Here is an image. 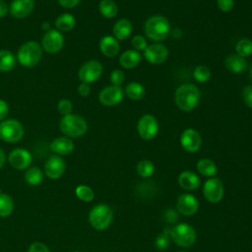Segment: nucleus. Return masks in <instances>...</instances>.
Returning <instances> with one entry per match:
<instances>
[{
  "instance_id": "5",
  "label": "nucleus",
  "mask_w": 252,
  "mask_h": 252,
  "mask_svg": "<svg viewBox=\"0 0 252 252\" xmlns=\"http://www.w3.org/2000/svg\"><path fill=\"white\" fill-rule=\"evenodd\" d=\"M112 218V210L106 204H97L89 213L90 223L96 230L106 229L110 225Z\"/></svg>"
},
{
  "instance_id": "13",
  "label": "nucleus",
  "mask_w": 252,
  "mask_h": 252,
  "mask_svg": "<svg viewBox=\"0 0 252 252\" xmlns=\"http://www.w3.org/2000/svg\"><path fill=\"white\" fill-rule=\"evenodd\" d=\"M8 161L13 168L18 170H23L30 167L32 161V157L28 150L23 148H17V149H14L9 154Z\"/></svg>"
},
{
  "instance_id": "23",
  "label": "nucleus",
  "mask_w": 252,
  "mask_h": 252,
  "mask_svg": "<svg viewBox=\"0 0 252 252\" xmlns=\"http://www.w3.org/2000/svg\"><path fill=\"white\" fill-rule=\"evenodd\" d=\"M178 183L183 189L189 190V191L198 189L200 184H201L200 178L198 177V175L195 174L192 171H189V170L182 171L179 174Z\"/></svg>"
},
{
  "instance_id": "52",
  "label": "nucleus",
  "mask_w": 252,
  "mask_h": 252,
  "mask_svg": "<svg viewBox=\"0 0 252 252\" xmlns=\"http://www.w3.org/2000/svg\"><path fill=\"white\" fill-rule=\"evenodd\" d=\"M180 252H184V251H180Z\"/></svg>"
},
{
  "instance_id": "11",
  "label": "nucleus",
  "mask_w": 252,
  "mask_h": 252,
  "mask_svg": "<svg viewBox=\"0 0 252 252\" xmlns=\"http://www.w3.org/2000/svg\"><path fill=\"white\" fill-rule=\"evenodd\" d=\"M203 193L207 201L210 203L220 202L224 194L223 184L218 177H213L207 180L203 187Z\"/></svg>"
},
{
  "instance_id": "21",
  "label": "nucleus",
  "mask_w": 252,
  "mask_h": 252,
  "mask_svg": "<svg viewBox=\"0 0 252 252\" xmlns=\"http://www.w3.org/2000/svg\"><path fill=\"white\" fill-rule=\"evenodd\" d=\"M99 49L104 56L114 57L118 54L120 46L114 36L105 35L99 41Z\"/></svg>"
},
{
  "instance_id": "15",
  "label": "nucleus",
  "mask_w": 252,
  "mask_h": 252,
  "mask_svg": "<svg viewBox=\"0 0 252 252\" xmlns=\"http://www.w3.org/2000/svg\"><path fill=\"white\" fill-rule=\"evenodd\" d=\"M144 56L149 63L158 65L167 59L168 49L161 43H154L147 46L144 50Z\"/></svg>"
},
{
  "instance_id": "43",
  "label": "nucleus",
  "mask_w": 252,
  "mask_h": 252,
  "mask_svg": "<svg viewBox=\"0 0 252 252\" xmlns=\"http://www.w3.org/2000/svg\"><path fill=\"white\" fill-rule=\"evenodd\" d=\"M164 220L169 222V223H173L175 222L177 220H178V214L175 210L173 209H167L165 212H164Z\"/></svg>"
},
{
  "instance_id": "14",
  "label": "nucleus",
  "mask_w": 252,
  "mask_h": 252,
  "mask_svg": "<svg viewBox=\"0 0 252 252\" xmlns=\"http://www.w3.org/2000/svg\"><path fill=\"white\" fill-rule=\"evenodd\" d=\"M180 144L188 153H196L202 146V138L199 132L193 128L185 129L180 136Z\"/></svg>"
},
{
  "instance_id": "41",
  "label": "nucleus",
  "mask_w": 252,
  "mask_h": 252,
  "mask_svg": "<svg viewBox=\"0 0 252 252\" xmlns=\"http://www.w3.org/2000/svg\"><path fill=\"white\" fill-rule=\"evenodd\" d=\"M219 9L224 13H228L233 9L234 0H217Z\"/></svg>"
},
{
  "instance_id": "48",
  "label": "nucleus",
  "mask_w": 252,
  "mask_h": 252,
  "mask_svg": "<svg viewBox=\"0 0 252 252\" xmlns=\"http://www.w3.org/2000/svg\"><path fill=\"white\" fill-rule=\"evenodd\" d=\"M5 161H6V155L4 151L0 148V168L3 167V165L5 164Z\"/></svg>"
},
{
  "instance_id": "40",
  "label": "nucleus",
  "mask_w": 252,
  "mask_h": 252,
  "mask_svg": "<svg viewBox=\"0 0 252 252\" xmlns=\"http://www.w3.org/2000/svg\"><path fill=\"white\" fill-rule=\"evenodd\" d=\"M242 98L245 105L252 108V86H246L242 90Z\"/></svg>"
},
{
  "instance_id": "39",
  "label": "nucleus",
  "mask_w": 252,
  "mask_h": 252,
  "mask_svg": "<svg viewBox=\"0 0 252 252\" xmlns=\"http://www.w3.org/2000/svg\"><path fill=\"white\" fill-rule=\"evenodd\" d=\"M131 43H132V46L134 47V50H137V51H144L148 44H147V40L146 38L143 36V35H135L132 37V40H131Z\"/></svg>"
},
{
  "instance_id": "3",
  "label": "nucleus",
  "mask_w": 252,
  "mask_h": 252,
  "mask_svg": "<svg viewBox=\"0 0 252 252\" xmlns=\"http://www.w3.org/2000/svg\"><path fill=\"white\" fill-rule=\"evenodd\" d=\"M42 56L41 45L35 40L24 42L17 51V61L25 68L35 67Z\"/></svg>"
},
{
  "instance_id": "24",
  "label": "nucleus",
  "mask_w": 252,
  "mask_h": 252,
  "mask_svg": "<svg viewBox=\"0 0 252 252\" xmlns=\"http://www.w3.org/2000/svg\"><path fill=\"white\" fill-rule=\"evenodd\" d=\"M142 60V55L139 51L130 49L124 51L119 57V64L125 69H133L137 67Z\"/></svg>"
},
{
  "instance_id": "22",
  "label": "nucleus",
  "mask_w": 252,
  "mask_h": 252,
  "mask_svg": "<svg viewBox=\"0 0 252 252\" xmlns=\"http://www.w3.org/2000/svg\"><path fill=\"white\" fill-rule=\"evenodd\" d=\"M133 31L132 23L128 19H120L118 20L112 28L113 35L116 39L124 40L130 36Z\"/></svg>"
},
{
  "instance_id": "20",
  "label": "nucleus",
  "mask_w": 252,
  "mask_h": 252,
  "mask_svg": "<svg viewBox=\"0 0 252 252\" xmlns=\"http://www.w3.org/2000/svg\"><path fill=\"white\" fill-rule=\"evenodd\" d=\"M224 66L228 71L235 74H240L247 70L248 64L246 59L238 54H230L225 58Z\"/></svg>"
},
{
  "instance_id": "51",
  "label": "nucleus",
  "mask_w": 252,
  "mask_h": 252,
  "mask_svg": "<svg viewBox=\"0 0 252 252\" xmlns=\"http://www.w3.org/2000/svg\"><path fill=\"white\" fill-rule=\"evenodd\" d=\"M75 252H81V251H75Z\"/></svg>"
},
{
  "instance_id": "6",
  "label": "nucleus",
  "mask_w": 252,
  "mask_h": 252,
  "mask_svg": "<svg viewBox=\"0 0 252 252\" xmlns=\"http://www.w3.org/2000/svg\"><path fill=\"white\" fill-rule=\"evenodd\" d=\"M25 134L23 124L14 118H6L0 122V138L7 143L20 142Z\"/></svg>"
},
{
  "instance_id": "4",
  "label": "nucleus",
  "mask_w": 252,
  "mask_h": 252,
  "mask_svg": "<svg viewBox=\"0 0 252 252\" xmlns=\"http://www.w3.org/2000/svg\"><path fill=\"white\" fill-rule=\"evenodd\" d=\"M144 32L150 39L154 41H161L169 34L170 24L168 20L162 16H153L146 21Z\"/></svg>"
},
{
  "instance_id": "2",
  "label": "nucleus",
  "mask_w": 252,
  "mask_h": 252,
  "mask_svg": "<svg viewBox=\"0 0 252 252\" xmlns=\"http://www.w3.org/2000/svg\"><path fill=\"white\" fill-rule=\"evenodd\" d=\"M59 129L61 133L68 138H80L88 131L87 120L75 113L62 116L59 121Z\"/></svg>"
},
{
  "instance_id": "35",
  "label": "nucleus",
  "mask_w": 252,
  "mask_h": 252,
  "mask_svg": "<svg viewBox=\"0 0 252 252\" xmlns=\"http://www.w3.org/2000/svg\"><path fill=\"white\" fill-rule=\"evenodd\" d=\"M76 195L80 200H82L84 202H91L94 197V193L93 189L87 185L77 186Z\"/></svg>"
},
{
  "instance_id": "46",
  "label": "nucleus",
  "mask_w": 252,
  "mask_h": 252,
  "mask_svg": "<svg viewBox=\"0 0 252 252\" xmlns=\"http://www.w3.org/2000/svg\"><path fill=\"white\" fill-rule=\"evenodd\" d=\"M58 4L65 9H72L79 5L81 0H57Z\"/></svg>"
},
{
  "instance_id": "27",
  "label": "nucleus",
  "mask_w": 252,
  "mask_h": 252,
  "mask_svg": "<svg viewBox=\"0 0 252 252\" xmlns=\"http://www.w3.org/2000/svg\"><path fill=\"white\" fill-rule=\"evenodd\" d=\"M127 96L133 100H140L146 94V90L143 85L138 82H131L125 88Z\"/></svg>"
},
{
  "instance_id": "29",
  "label": "nucleus",
  "mask_w": 252,
  "mask_h": 252,
  "mask_svg": "<svg viewBox=\"0 0 252 252\" xmlns=\"http://www.w3.org/2000/svg\"><path fill=\"white\" fill-rule=\"evenodd\" d=\"M25 180L29 185L36 186L42 182L43 173L41 169L37 166L29 167L25 173Z\"/></svg>"
},
{
  "instance_id": "25",
  "label": "nucleus",
  "mask_w": 252,
  "mask_h": 252,
  "mask_svg": "<svg viewBox=\"0 0 252 252\" xmlns=\"http://www.w3.org/2000/svg\"><path fill=\"white\" fill-rule=\"evenodd\" d=\"M54 25H55V30H57L61 32H70L76 26V19L72 14L64 13V14L59 15L55 19Z\"/></svg>"
},
{
  "instance_id": "8",
  "label": "nucleus",
  "mask_w": 252,
  "mask_h": 252,
  "mask_svg": "<svg viewBox=\"0 0 252 252\" xmlns=\"http://www.w3.org/2000/svg\"><path fill=\"white\" fill-rule=\"evenodd\" d=\"M103 67L97 60H90L85 62L78 71V78L82 83L92 84L97 81L102 75Z\"/></svg>"
},
{
  "instance_id": "34",
  "label": "nucleus",
  "mask_w": 252,
  "mask_h": 252,
  "mask_svg": "<svg viewBox=\"0 0 252 252\" xmlns=\"http://www.w3.org/2000/svg\"><path fill=\"white\" fill-rule=\"evenodd\" d=\"M193 77L199 83H206L211 78V71L205 65H198L193 71Z\"/></svg>"
},
{
  "instance_id": "31",
  "label": "nucleus",
  "mask_w": 252,
  "mask_h": 252,
  "mask_svg": "<svg viewBox=\"0 0 252 252\" xmlns=\"http://www.w3.org/2000/svg\"><path fill=\"white\" fill-rule=\"evenodd\" d=\"M15 205L13 198L5 193L0 194V217L7 218L14 211Z\"/></svg>"
},
{
  "instance_id": "54",
  "label": "nucleus",
  "mask_w": 252,
  "mask_h": 252,
  "mask_svg": "<svg viewBox=\"0 0 252 252\" xmlns=\"http://www.w3.org/2000/svg\"><path fill=\"white\" fill-rule=\"evenodd\" d=\"M0 141H1V138H0Z\"/></svg>"
},
{
  "instance_id": "45",
  "label": "nucleus",
  "mask_w": 252,
  "mask_h": 252,
  "mask_svg": "<svg viewBox=\"0 0 252 252\" xmlns=\"http://www.w3.org/2000/svg\"><path fill=\"white\" fill-rule=\"evenodd\" d=\"M9 113V104L6 100L0 98V122L6 119Z\"/></svg>"
},
{
  "instance_id": "44",
  "label": "nucleus",
  "mask_w": 252,
  "mask_h": 252,
  "mask_svg": "<svg viewBox=\"0 0 252 252\" xmlns=\"http://www.w3.org/2000/svg\"><path fill=\"white\" fill-rule=\"evenodd\" d=\"M77 92H78L79 95H81V96H83V97L88 96V95L91 94V86H90V84L81 83V84L78 86Z\"/></svg>"
},
{
  "instance_id": "49",
  "label": "nucleus",
  "mask_w": 252,
  "mask_h": 252,
  "mask_svg": "<svg viewBox=\"0 0 252 252\" xmlns=\"http://www.w3.org/2000/svg\"><path fill=\"white\" fill-rule=\"evenodd\" d=\"M41 28H42V30H43L45 32L51 30V26H50V24L47 23V22H43L42 25H41Z\"/></svg>"
},
{
  "instance_id": "53",
  "label": "nucleus",
  "mask_w": 252,
  "mask_h": 252,
  "mask_svg": "<svg viewBox=\"0 0 252 252\" xmlns=\"http://www.w3.org/2000/svg\"><path fill=\"white\" fill-rule=\"evenodd\" d=\"M0 194H1V191H0Z\"/></svg>"
},
{
  "instance_id": "30",
  "label": "nucleus",
  "mask_w": 252,
  "mask_h": 252,
  "mask_svg": "<svg viewBox=\"0 0 252 252\" xmlns=\"http://www.w3.org/2000/svg\"><path fill=\"white\" fill-rule=\"evenodd\" d=\"M98 11L104 18H113L118 12L117 4L113 0H101L98 3Z\"/></svg>"
},
{
  "instance_id": "9",
  "label": "nucleus",
  "mask_w": 252,
  "mask_h": 252,
  "mask_svg": "<svg viewBox=\"0 0 252 252\" xmlns=\"http://www.w3.org/2000/svg\"><path fill=\"white\" fill-rule=\"evenodd\" d=\"M64 45V36L61 32L51 29L50 31L44 32L41 39V48L49 53L55 54L58 53Z\"/></svg>"
},
{
  "instance_id": "42",
  "label": "nucleus",
  "mask_w": 252,
  "mask_h": 252,
  "mask_svg": "<svg viewBox=\"0 0 252 252\" xmlns=\"http://www.w3.org/2000/svg\"><path fill=\"white\" fill-rule=\"evenodd\" d=\"M28 252H50L49 248L42 242H33L30 245Z\"/></svg>"
},
{
  "instance_id": "12",
  "label": "nucleus",
  "mask_w": 252,
  "mask_h": 252,
  "mask_svg": "<svg viewBox=\"0 0 252 252\" xmlns=\"http://www.w3.org/2000/svg\"><path fill=\"white\" fill-rule=\"evenodd\" d=\"M124 97V92L121 87L108 86L103 88L98 94V100L104 106H114L119 104Z\"/></svg>"
},
{
  "instance_id": "26",
  "label": "nucleus",
  "mask_w": 252,
  "mask_h": 252,
  "mask_svg": "<svg viewBox=\"0 0 252 252\" xmlns=\"http://www.w3.org/2000/svg\"><path fill=\"white\" fill-rule=\"evenodd\" d=\"M17 58L8 49H0V72H9L16 66Z\"/></svg>"
},
{
  "instance_id": "18",
  "label": "nucleus",
  "mask_w": 252,
  "mask_h": 252,
  "mask_svg": "<svg viewBox=\"0 0 252 252\" xmlns=\"http://www.w3.org/2000/svg\"><path fill=\"white\" fill-rule=\"evenodd\" d=\"M176 207L179 213L184 216H192L199 209V202L195 196L191 194H181L176 202Z\"/></svg>"
},
{
  "instance_id": "47",
  "label": "nucleus",
  "mask_w": 252,
  "mask_h": 252,
  "mask_svg": "<svg viewBox=\"0 0 252 252\" xmlns=\"http://www.w3.org/2000/svg\"><path fill=\"white\" fill-rule=\"evenodd\" d=\"M9 13V7L4 0H0V18L7 16Z\"/></svg>"
},
{
  "instance_id": "16",
  "label": "nucleus",
  "mask_w": 252,
  "mask_h": 252,
  "mask_svg": "<svg viewBox=\"0 0 252 252\" xmlns=\"http://www.w3.org/2000/svg\"><path fill=\"white\" fill-rule=\"evenodd\" d=\"M65 161L57 155L50 156L44 164V173L50 179H58L65 172Z\"/></svg>"
},
{
  "instance_id": "32",
  "label": "nucleus",
  "mask_w": 252,
  "mask_h": 252,
  "mask_svg": "<svg viewBox=\"0 0 252 252\" xmlns=\"http://www.w3.org/2000/svg\"><path fill=\"white\" fill-rule=\"evenodd\" d=\"M235 50L239 56L243 58L249 57L250 55H252V40H250L249 38H241L237 41L235 45Z\"/></svg>"
},
{
  "instance_id": "33",
  "label": "nucleus",
  "mask_w": 252,
  "mask_h": 252,
  "mask_svg": "<svg viewBox=\"0 0 252 252\" xmlns=\"http://www.w3.org/2000/svg\"><path fill=\"white\" fill-rule=\"evenodd\" d=\"M137 173L143 177V178H147L153 175V173L155 172V165L154 163L149 160V159H143L141 160L136 167Z\"/></svg>"
},
{
  "instance_id": "37",
  "label": "nucleus",
  "mask_w": 252,
  "mask_h": 252,
  "mask_svg": "<svg viewBox=\"0 0 252 252\" xmlns=\"http://www.w3.org/2000/svg\"><path fill=\"white\" fill-rule=\"evenodd\" d=\"M169 237H170V234H168V233L162 231V232L157 237V239H156V246H157V248H158V250H161V251L165 250V249L168 247L169 242H170Z\"/></svg>"
},
{
  "instance_id": "36",
  "label": "nucleus",
  "mask_w": 252,
  "mask_h": 252,
  "mask_svg": "<svg viewBox=\"0 0 252 252\" xmlns=\"http://www.w3.org/2000/svg\"><path fill=\"white\" fill-rule=\"evenodd\" d=\"M57 110L62 116L72 113V110H73L72 101L68 98H61L57 103Z\"/></svg>"
},
{
  "instance_id": "50",
  "label": "nucleus",
  "mask_w": 252,
  "mask_h": 252,
  "mask_svg": "<svg viewBox=\"0 0 252 252\" xmlns=\"http://www.w3.org/2000/svg\"><path fill=\"white\" fill-rule=\"evenodd\" d=\"M249 74H250V80H251V82H252V66L250 67V72H249Z\"/></svg>"
},
{
  "instance_id": "17",
  "label": "nucleus",
  "mask_w": 252,
  "mask_h": 252,
  "mask_svg": "<svg viewBox=\"0 0 252 252\" xmlns=\"http://www.w3.org/2000/svg\"><path fill=\"white\" fill-rule=\"evenodd\" d=\"M34 5V0H13L9 5V13L16 19H24L32 13Z\"/></svg>"
},
{
  "instance_id": "7",
  "label": "nucleus",
  "mask_w": 252,
  "mask_h": 252,
  "mask_svg": "<svg viewBox=\"0 0 252 252\" xmlns=\"http://www.w3.org/2000/svg\"><path fill=\"white\" fill-rule=\"evenodd\" d=\"M170 237L180 247H190L196 241V231L188 223H178L170 230Z\"/></svg>"
},
{
  "instance_id": "19",
  "label": "nucleus",
  "mask_w": 252,
  "mask_h": 252,
  "mask_svg": "<svg viewBox=\"0 0 252 252\" xmlns=\"http://www.w3.org/2000/svg\"><path fill=\"white\" fill-rule=\"evenodd\" d=\"M50 150L57 156H68L74 150V143L68 137H58L50 143Z\"/></svg>"
},
{
  "instance_id": "28",
  "label": "nucleus",
  "mask_w": 252,
  "mask_h": 252,
  "mask_svg": "<svg viewBox=\"0 0 252 252\" xmlns=\"http://www.w3.org/2000/svg\"><path fill=\"white\" fill-rule=\"evenodd\" d=\"M197 169L202 175L209 177L215 176L218 172V167L216 163L209 158L200 159L197 163Z\"/></svg>"
},
{
  "instance_id": "1",
  "label": "nucleus",
  "mask_w": 252,
  "mask_h": 252,
  "mask_svg": "<svg viewBox=\"0 0 252 252\" xmlns=\"http://www.w3.org/2000/svg\"><path fill=\"white\" fill-rule=\"evenodd\" d=\"M201 98L199 89L192 84L179 86L174 94V100L177 107L183 111L189 112L197 107Z\"/></svg>"
},
{
  "instance_id": "38",
  "label": "nucleus",
  "mask_w": 252,
  "mask_h": 252,
  "mask_svg": "<svg viewBox=\"0 0 252 252\" xmlns=\"http://www.w3.org/2000/svg\"><path fill=\"white\" fill-rule=\"evenodd\" d=\"M110 82L113 86H117V87H120L124 81H125V74L123 71L121 70H113L111 73H110Z\"/></svg>"
},
{
  "instance_id": "10",
  "label": "nucleus",
  "mask_w": 252,
  "mask_h": 252,
  "mask_svg": "<svg viewBox=\"0 0 252 252\" xmlns=\"http://www.w3.org/2000/svg\"><path fill=\"white\" fill-rule=\"evenodd\" d=\"M137 130L143 140H153L158 132V122L154 115L145 114L139 119Z\"/></svg>"
}]
</instances>
